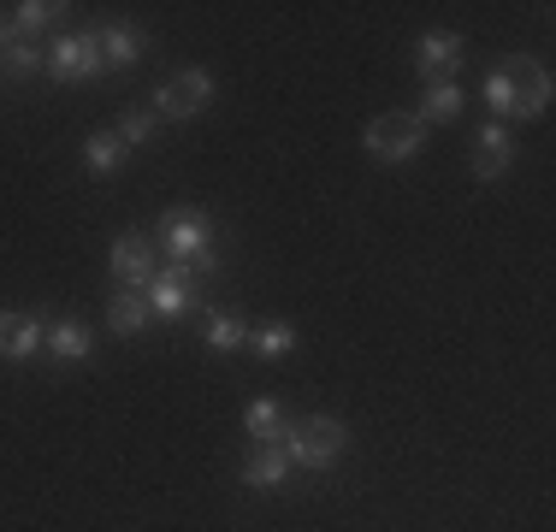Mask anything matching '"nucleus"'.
<instances>
[{
    "label": "nucleus",
    "mask_w": 556,
    "mask_h": 532,
    "mask_svg": "<svg viewBox=\"0 0 556 532\" xmlns=\"http://www.w3.org/2000/svg\"><path fill=\"white\" fill-rule=\"evenodd\" d=\"M161 249L172 255V266H195V273H214V225L195 207H172L161 219Z\"/></svg>",
    "instance_id": "nucleus-1"
},
{
    "label": "nucleus",
    "mask_w": 556,
    "mask_h": 532,
    "mask_svg": "<svg viewBox=\"0 0 556 532\" xmlns=\"http://www.w3.org/2000/svg\"><path fill=\"white\" fill-rule=\"evenodd\" d=\"M343 420L332 415H308L290 426V461H302V468H332V461L343 456Z\"/></svg>",
    "instance_id": "nucleus-2"
},
{
    "label": "nucleus",
    "mask_w": 556,
    "mask_h": 532,
    "mask_svg": "<svg viewBox=\"0 0 556 532\" xmlns=\"http://www.w3.org/2000/svg\"><path fill=\"white\" fill-rule=\"evenodd\" d=\"M362 142H367V154L374 160H408V154H420V142H427V125H420V113H379L374 125L362 130Z\"/></svg>",
    "instance_id": "nucleus-3"
},
{
    "label": "nucleus",
    "mask_w": 556,
    "mask_h": 532,
    "mask_svg": "<svg viewBox=\"0 0 556 532\" xmlns=\"http://www.w3.org/2000/svg\"><path fill=\"white\" fill-rule=\"evenodd\" d=\"M503 89H509V118H539L551 106V72L539 60H503Z\"/></svg>",
    "instance_id": "nucleus-4"
},
{
    "label": "nucleus",
    "mask_w": 556,
    "mask_h": 532,
    "mask_svg": "<svg viewBox=\"0 0 556 532\" xmlns=\"http://www.w3.org/2000/svg\"><path fill=\"white\" fill-rule=\"evenodd\" d=\"M207 101H214V77L190 65V72L166 77V84L154 89V118H195Z\"/></svg>",
    "instance_id": "nucleus-5"
},
{
    "label": "nucleus",
    "mask_w": 556,
    "mask_h": 532,
    "mask_svg": "<svg viewBox=\"0 0 556 532\" xmlns=\"http://www.w3.org/2000/svg\"><path fill=\"white\" fill-rule=\"evenodd\" d=\"M142 302H149V314H161V319H178V314L202 308L190 266H166V273H154L149 278V296H142Z\"/></svg>",
    "instance_id": "nucleus-6"
},
{
    "label": "nucleus",
    "mask_w": 556,
    "mask_h": 532,
    "mask_svg": "<svg viewBox=\"0 0 556 532\" xmlns=\"http://www.w3.org/2000/svg\"><path fill=\"white\" fill-rule=\"evenodd\" d=\"M113 273H118V284H125V290H149V278H154V243H149V237H142V231H118Z\"/></svg>",
    "instance_id": "nucleus-7"
},
{
    "label": "nucleus",
    "mask_w": 556,
    "mask_h": 532,
    "mask_svg": "<svg viewBox=\"0 0 556 532\" xmlns=\"http://www.w3.org/2000/svg\"><path fill=\"white\" fill-rule=\"evenodd\" d=\"M96 72H101L96 36H65V42H54V53H48V77H60V84H77V77H96Z\"/></svg>",
    "instance_id": "nucleus-8"
},
{
    "label": "nucleus",
    "mask_w": 556,
    "mask_h": 532,
    "mask_svg": "<svg viewBox=\"0 0 556 532\" xmlns=\"http://www.w3.org/2000/svg\"><path fill=\"white\" fill-rule=\"evenodd\" d=\"M285 473H290V444L285 438H261V444L249 449V461H243V485L273 491V485H285Z\"/></svg>",
    "instance_id": "nucleus-9"
},
{
    "label": "nucleus",
    "mask_w": 556,
    "mask_h": 532,
    "mask_svg": "<svg viewBox=\"0 0 556 532\" xmlns=\"http://www.w3.org/2000/svg\"><path fill=\"white\" fill-rule=\"evenodd\" d=\"M415 65H420V77H432V84H444V77L462 65V36H456V30H432V36H420V48H415Z\"/></svg>",
    "instance_id": "nucleus-10"
},
{
    "label": "nucleus",
    "mask_w": 556,
    "mask_h": 532,
    "mask_svg": "<svg viewBox=\"0 0 556 532\" xmlns=\"http://www.w3.org/2000/svg\"><path fill=\"white\" fill-rule=\"evenodd\" d=\"M509 154H515V142H509V130L503 125H485L480 130V142H473V178H503V166H509Z\"/></svg>",
    "instance_id": "nucleus-11"
},
{
    "label": "nucleus",
    "mask_w": 556,
    "mask_h": 532,
    "mask_svg": "<svg viewBox=\"0 0 556 532\" xmlns=\"http://www.w3.org/2000/svg\"><path fill=\"white\" fill-rule=\"evenodd\" d=\"M42 350V326L30 314H0V355L7 362H24V355Z\"/></svg>",
    "instance_id": "nucleus-12"
},
{
    "label": "nucleus",
    "mask_w": 556,
    "mask_h": 532,
    "mask_svg": "<svg viewBox=\"0 0 556 532\" xmlns=\"http://www.w3.org/2000/svg\"><path fill=\"white\" fill-rule=\"evenodd\" d=\"M48 355H60V362H84L89 350H96V338H89V326H77V319H60V326H48Z\"/></svg>",
    "instance_id": "nucleus-13"
},
{
    "label": "nucleus",
    "mask_w": 556,
    "mask_h": 532,
    "mask_svg": "<svg viewBox=\"0 0 556 532\" xmlns=\"http://www.w3.org/2000/svg\"><path fill=\"white\" fill-rule=\"evenodd\" d=\"M96 48H101V65H113V72H118V65H130L142 53V36L130 30V24H108V30L96 36Z\"/></svg>",
    "instance_id": "nucleus-14"
},
{
    "label": "nucleus",
    "mask_w": 556,
    "mask_h": 532,
    "mask_svg": "<svg viewBox=\"0 0 556 532\" xmlns=\"http://www.w3.org/2000/svg\"><path fill=\"white\" fill-rule=\"evenodd\" d=\"M142 319H149V302H142V290H125V296L108 302V331H118V338L142 331Z\"/></svg>",
    "instance_id": "nucleus-15"
},
{
    "label": "nucleus",
    "mask_w": 556,
    "mask_h": 532,
    "mask_svg": "<svg viewBox=\"0 0 556 532\" xmlns=\"http://www.w3.org/2000/svg\"><path fill=\"white\" fill-rule=\"evenodd\" d=\"M125 154H130V149L113 137V130H101V137H89V142H84V166L96 172V178H108V172H118V160H125Z\"/></svg>",
    "instance_id": "nucleus-16"
},
{
    "label": "nucleus",
    "mask_w": 556,
    "mask_h": 532,
    "mask_svg": "<svg viewBox=\"0 0 556 532\" xmlns=\"http://www.w3.org/2000/svg\"><path fill=\"white\" fill-rule=\"evenodd\" d=\"M243 343H249V326H243V319H231V314L207 308V350L231 355V350H243Z\"/></svg>",
    "instance_id": "nucleus-17"
},
{
    "label": "nucleus",
    "mask_w": 556,
    "mask_h": 532,
    "mask_svg": "<svg viewBox=\"0 0 556 532\" xmlns=\"http://www.w3.org/2000/svg\"><path fill=\"white\" fill-rule=\"evenodd\" d=\"M243 432L255 438H285V408L273 403V396H261V403H249V415H243Z\"/></svg>",
    "instance_id": "nucleus-18"
},
{
    "label": "nucleus",
    "mask_w": 556,
    "mask_h": 532,
    "mask_svg": "<svg viewBox=\"0 0 556 532\" xmlns=\"http://www.w3.org/2000/svg\"><path fill=\"white\" fill-rule=\"evenodd\" d=\"M462 106H468V96H462L456 84H432V89H427V113H420V125H450Z\"/></svg>",
    "instance_id": "nucleus-19"
},
{
    "label": "nucleus",
    "mask_w": 556,
    "mask_h": 532,
    "mask_svg": "<svg viewBox=\"0 0 556 532\" xmlns=\"http://www.w3.org/2000/svg\"><path fill=\"white\" fill-rule=\"evenodd\" d=\"M65 0H24V7H12V24H18V36L24 30H42V24H54V18H65Z\"/></svg>",
    "instance_id": "nucleus-20"
},
{
    "label": "nucleus",
    "mask_w": 556,
    "mask_h": 532,
    "mask_svg": "<svg viewBox=\"0 0 556 532\" xmlns=\"http://www.w3.org/2000/svg\"><path fill=\"white\" fill-rule=\"evenodd\" d=\"M249 350L267 355V362H278V355L296 350V331H290V326H261V331H249Z\"/></svg>",
    "instance_id": "nucleus-21"
},
{
    "label": "nucleus",
    "mask_w": 556,
    "mask_h": 532,
    "mask_svg": "<svg viewBox=\"0 0 556 532\" xmlns=\"http://www.w3.org/2000/svg\"><path fill=\"white\" fill-rule=\"evenodd\" d=\"M154 125H161V118H154L149 106H142V113H125V118H118V130H113V137L125 142V149H142V142L154 137Z\"/></svg>",
    "instance_id": "nucleus-22"
},
{
    "label": "nucleus",
    "mask_w": 556,
    "mask_h": 532,
    "mask_svg": "<svg viewBox=\"0 0 556 532\" xmlns=\"http://www.w3.org/2000/svg\"><path fill=\"white\" fill-rule=\"evenodd\" d=\"M0 60H7V72H12V77H30V72H42V65H48L42 53L30 48V42H12V48H0Z\"/></svg>",
    "instance_id": "nucleus-23"
},
{
    "label": "nucleus",
    "mask_w": 556,
    "mask_h": 532,
    "mask_svg": "<svg viewBox=\"0 0 556 532\" xmlns=\"http://www.w3.org/2000/svg\"><path fill=\"white\" fill-rule=\"evenodd\" d=\"M12 42H18V24H12L7 12H0V48H12Z\"/></svg>",
    "instance_id": "nucleus-24"
}]
</instances>
